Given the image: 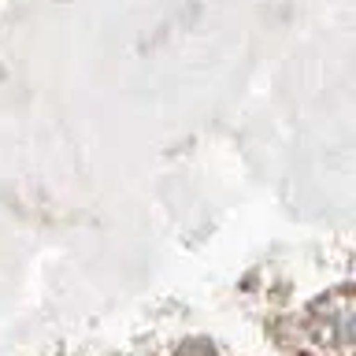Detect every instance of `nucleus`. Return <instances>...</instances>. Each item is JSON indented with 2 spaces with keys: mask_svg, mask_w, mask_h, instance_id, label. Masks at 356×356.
<instances>
[{
  "mask_svg": "<svg viewBox=\"0 0 356 356\" xmlns=\"http://www.w3.org/2000/svg\"><path fill=\"white\" fill-rule=\"evenodd\" d=\"M305 330L319 349L349 353L356 345V286H334L305 308Z\"/></svg>",
  "mask_w": 356,
  "mask_h": 356,
  "instance_id": "obj_1",
  "label": "nucleus"
}]
</instances>
